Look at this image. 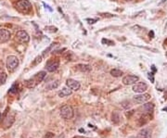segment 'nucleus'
Segmentation results:
<instances>
[{
  "label": "nucleus",
  "instance_id": "nucleus-22",
  "mask_svg": "<svg viewBox=\"0 0 167 138\" xmlns=\"http://www.w3.org/2000/svg\"><path fill=\"white\" fill-rule=\"evenodd\" d=\"M54 137V133H47L45 134V136L43 137V138H53Z\"/></svg>",
  "mask_w": 167,
  "mask_h": 138
},
{
  "label": "nucleus",
  "instance_id": "nucleus-3",
  "mask_svg": "<svg viewBox=\"0 0 167 138\" xmlns=\"http://www.w3.org/2000/svg\"><path fill=\"white\" fill-rule=\"evenodd\" d=\"M19 66V58L16 56L10 55L7 58V68L8 70L12 72L16 70Z\"/></svg>",
  "mask_w": 167,
  "mask_h": 138
},
{
  "label": "nucleus",
  "instance_id": "nucleus-26",
  "mask_svg": "<svg viewBox=\"0 0 167 138\" xmlns=\"http://www.w3.org/2000/svg\"><path fill=\"white\" fill-rule=\"evenodd\" d=\"M130 138H135V137H130Z\"/></svg>",
  "mask_w": 167,
  "mask_h": 138
},
{
  "label": "nucleus",
  "instance_id": "nucleus-23",
  "mask_svg": "<svg viewBox=\"0 0 167 138\" xmlns=\"http://www.w3.org/2000/svg\"><path fill=\"white\" fill-rule=\"evenodd\" d=\"M102 43H103V44H104V43L110 44V45H113V44H114V43H113V42H112V41H109V40H106V39H103V40H102Z\"/></svg>",
  "mask_w": 167,
  "mask_h": 138
},
{
  "label": "nucleus",
  "instance_id": "nucleus-7",
  "mask_svg": "<svg viewBox=\"0 0 167 138\" xmlns=\"http://www.w3.org/2000/svg\"><path fill=\"white\" fill-rule=\"evenodd\" d=\"M139 76L135 75H126L123 78V84L125 85H131V84H135L139 82Z\"/></svg>",
  "mask_w": 167,
  "mask_h": 138
},
{
  "label": "nucleus",
  "instance_id": "nucleus-16",
  "mask_svg": "<svg viewBox=\"0 0 167 138\" xmlns=\"http://www.w3.org/2000/svg\"><path fill=\"white\" fill-rule=\"evenodd\" d=\"M153 109H154V106L152 103H147L144 105V110H146L147 114L150 115V113H152V111H153Z\"/></svg>",
  "mask_w": 167,
  "mask_h": 138
},
{
  "label": "nucleus",
  "instance_id": "nucleus-2",
  "mask_svg": "<svg viewBox=\"0 0 167 138\" xmlns=\"http://www.w3.org/2000/svg\"><path fill=\"white\" fill-rule=\"evenodd\" d=\"M15 7L22 13H29L32 9V5L28 0H19Z\"/></svg>",
  "mask_w": 167,
  "mask_h": 138
},
{
  "label": "nucleus",
  "instance_id": "nucleus-10",
  "mask_svg": "<svg viewBox=\"0 0 167 138\" xmlns=\"http://www.w3.org/2000/svg\"><path fill=\"white\" fill-rule=\"evenodd\" d=\"M66 85L71 89V90H73V91H77L80 89V83L77 82V81H75L73 79H68L66 81Z\"/></svg>",
  "mask_w": 167,
  "mask_h": 138
},
{
  "label": "nucleus",
  "instance_id": "nucleus-18",
  "mask_svg": "<svg viewBox=\"0 0 167 138\" xmlns=\"http://www.w3.org/2000/svg\"><path fill=\"white\" fill-rule=\"evenodd\" d=\"M58 85H59V81L57 80V81H55V82H51L50 84H48L47 85V89H48V90H52V89L57 88Z\"/></svg>",
  "mask_w": 167,
  "mask_h": 138
},
{
  "label": "nucleus",
  "instance_id": "nucleus-6",
  "mask_svg": "<svg viewBox=\"0 0 167 138\" xmlns=\"http://www.w3.org/2000/svg\"><path fill=\"white\" fill-rule=\"evenodd\" d=\"M16 39L22 44H27L30 41V36L27 34V32H25L23 30H21L16 34Z\"/></svg>",
  "mask_w": 167,
  "mask_h": 138
},
{
  "label": "nucleus",
  "instance_id": "nucleus-4",
  "mask_svg": "<svg viewBox=\"0 0 167 138\" xmlns=\"http://www.w3.org/2000/svg\"><path fill=\"white\" fill-rule=\"evenodd\" d=\"M73 110L71 106L69 105H64L60 109V116H62L64 120H71L73 118Z\"/></svg>",
  "mask_w": 167,
  "mask_h": 138
},
{
  "label": "nucleus",
  "instance_id": "nucleus-1",
  "mask_svg": "<svg viewBox=\"0 0 167 138\" xmlns=\"http://www.w3.org/2000/svg\"><path fill=\"white\" fill-rule=\"evenodd\" d=\"M45 71H39L37 72L36 74H35L33 77H31L30 79L26 80L25 81V84L28 88H35V86H37L43 80L44 78L45 77Z\"/></svg>",
  "mask_w": 167,
  "mask_h": 138
},
{
  "label": "nucleus",
  "instance_id": "nucleus-17",
  "mask_svg": "<svg viewBox=\"0 0 167 138\" xmlns=\"http://www.w3.org/2000/svg\"><path fill=\"white\" fill-rule=\"evenodd\" d=\"M123 74H124V72L118 69H113L111 71V75L113 76V77H121Z\"/></svg>",
  "mask_w": 167,
  "mask_h": 138
},
{
  "label": "nucleus",
  "instance_id": "nucleus-9",
  "mask_svg": "<svg viewBox=\"0 0 167 138\" xmlns=\"http://www.w3.org/2000/svg\"><path fill=\"white\" fill-rule=\"evenodd\" d=\"M11 34L7 29L0 28V43H6L10 39Z\"/></svg>",
  "mask_w": 167,
  "mask_h": 138
},
{
  "label": "nucleus",
  "instance_id": "nucleus-13",
  "mask_svg": "<svg viewBox=\"0 0 167 138\" xmlns=\"http://www.w3.org/2000/svg\"><path fill=\"white\" fill-rule=\"evenodd\" d=\"M72 93V90H71L70 88L64 87V88H62V90H60V91L58 92V96H59L60 97H65L71 96Z\"/></svg>",
  "mask_w": 167,
  "mask_h": 138
},
{
  "label": "nucleus",
  "instance_id": "nucleus-8",
  "mask_svg": "<svg viewBox=\"0 0 167 138\" xmlns=\"http://www.w3.org/2000/svg\"><path fill=\"white\" fill-rule=\"evenodd\" d=\"M133 91L135 93H138V94H143L144 92L147 91L148 89V85L145 83H136L134 84L133 86Z\"/></svg>",
  "mask_w": 167,
  "mask_h": 138
},
{
  "label": "nucleus",
  "instance_id": "nucleus-25",
  "mask_svg": "<svg viewBox=\"0 0 167 138\" xmlns=\"http://www.w3.org/2000/svg\"><path fill=\"white\" fill-rule=\"evenodd\" d=\"M1 118H2V114H1V112H0V120H1Z\"/></svg>",
  "mask_w": 167,
  "mask_h": 138
},
{
  "label": "nucleus",
  "instance_id": "nucleus-20",
  "mask_svg": "<svg viewBox=\"0 0 167 138\" xmlns=\"http://www.w3.org/2000/svg\"><path fill=\"white\" fill-rule=\"evenodd\" d=\"M45 30L49 33H57L58 32V28L54 27V26H47L45 28Z\"/></svg>",
  "mask_w": 167,
  "mask_h": 138
},
{
  "label": "nucleus",
  "instance_id": "nucleus-19",
  "mask_svg": "<svg viewBox=\"0 0 167 138\" xmlns=\"http://www.w3.org/2000/svg\"><path fill=\"white\" fill-rule=\"evenodd\" d=\"M8 75L6 72H0V85H2L6 83Z\"/></svg>",
  "mask_w": 167,
  "mask_h": 138
},
{
  "label": "nucleus",
  "instance_id": "nucleus-5",
  "mask_svg": "<svg viewBox=\"0 0 167 138\" xmlns=\"http://www.w3.org/2000/svg\"><path fill=\"white\" fill-rule=\"evenodd\" d=\"M59 67V61L57 59H48L45 64V69L49 72H53L58 70Z\"/></svg>",
  "mask_w": 167,
  "mask_h": 138
},
{
  "label": "nucleus",
  "instance_id": "nucleus-27",
  "mask_svg": "<svg viewBox=\"0 0 167 138\" xmlns=\"http://www.w3.org/2000/svg\"><path fill=\"white\" fill-rule=\"evenodd\" d=\"M127 1H130V0H127Z\"/></svg>",
  "mask_w": 167,
  "mask_h": 138
},
{
  "label": "nucleus",
  "instance_id": "nucleus-24",
  "mask_svg": "<svg viewBox=\"0 0 167 138\" xmlns=\"http://www.w3.org/2000/svg\"><path fill=\"white\" fill-rule=\"evenodd\" d=\"M57 138H64V135H62H62H59V136H58Z\"/></svg>",
  "mask_w": 167,
  "mask_h": 138
},
{
  "label": "nucleus",
  "instance_id": "nucleus-11",
  "mask_svg": "<svg viewBox=\"0 0 167 138\" xmlns=\"http://www.w3.org/2000/svg\"><path fill=\"white\" fill-rule=\"evenodd\" d=\"M150 98V95L149 94H142V95H138L134 97V100L135 103L138 104H143L146 103L147 101H149Z\"/></svg>",
  "mask_w": 167,
  "mask_h": 138
},
{
  "label": "nucleus",
  "instance_id": "nucleus-21",
  "mask_svg": "<svg viewBox=\"0 0 167 138\" xmlns=\"http://www.w3.org/2000/svg\"><path fill=\"white\" fill-rule=\"evenodd\" d=\"M42 61V56H38L36 58H35V60L33 62V66H35V65H37L38 63H40Z\"/></svg>",
  "mask_w": 167,
  "mask_h": 138
},
{
  "label": "nucleus",
  "instance_id": "nucleus-15",
  "mask_svg": "<svg viewBox=\"0 0 167 138\" xmlns=\"http://www.w3.org/2000/svg\"><path fill=\"white\" fill-rule=\"evenodd\" d=\"M76 67V69L80 71H83V72H88L91 71V67L89 65H86V64H78Z\"/></svg>",
  "mask_w": 167,
  "mask_h": 138
},
{
  "label": "nucleus",
  "instance_id": "nucleus-14",
  "mask_svg": "<svg viewBox=\"0 0 167 138\" xmlns=\"http://www.w3.org/2000/svg\"><path fill=\"white\" fill-rule=\"evenodd\" d=\"M150 137V132L149 129H143L139 133L138 138H149Z\"/></svg>",
  "mask_w": 167,
  "mask_h": 138
},
{
  "label": "nucleus",
  "instance_id": "nucleus-12",
  "mask_svg": "<svg viewBox=\"0 0 167 138\" xmlns=\"http://www.w3.org/2000/svg\"><path fill=\"white\" fill-rule=\"evenodd\" d=\"M149 118H150V115L149 114H147V113L144 114L143 116H141L140 119L139 120V126H144L145 124H147L148 122H149V120H151Z\"/></svg>",
  "mask_w": 167,
  "mask_h": 138
}]
</instances>
